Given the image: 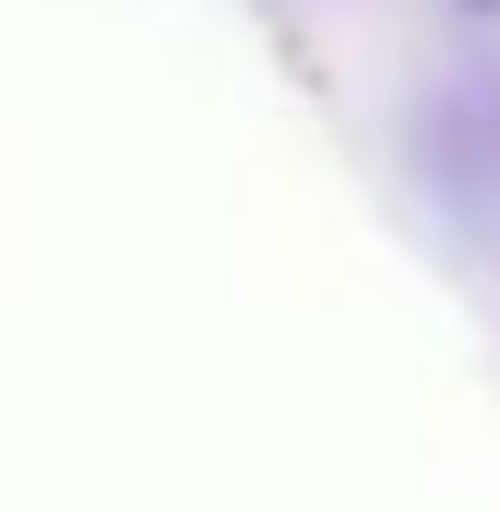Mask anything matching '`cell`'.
<instances>
[{"label": "cell", "mask_w": 500, "mask_h": 512, "mask_svg": "<svg viewBox=\"0 0 500 512\" xmlns=\"http://www.w3.org/2000/svg\"><path fill=\"white\" fill-rule=\"evenodd\" d=\"M417 179L465 239H500V72H453L417 108Z\"/></svg>", "instance_id": "cell-1"}]
</instances>
